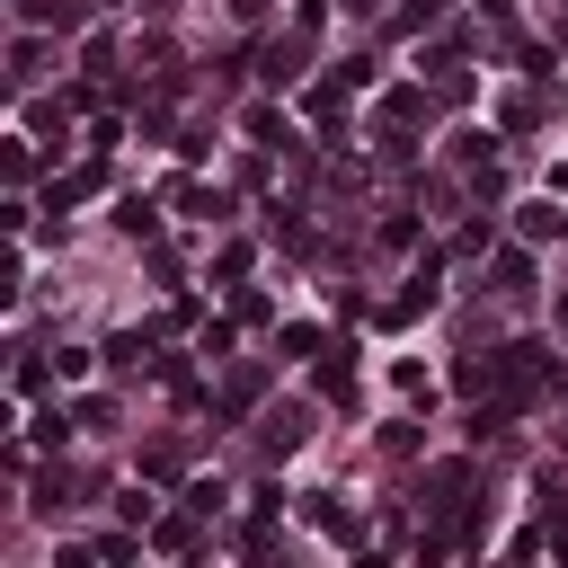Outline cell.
Masks as SVG:
<instances>
[{
	"instance_id": "6da1fadb",
	"label": "cell",
	"mask_w": 568,
	"mask_h": 568,
	"mask_svg": "<svg viewBox=\"0 0 568 568\" xmlns=\"http://www.w3.org/2000/svg\"><path fill=\"white\" fill-rule=\"evenodd\" d=\"M258 81H267V90H294V81H303V27L284 36V45H267V71H258Z\"/></svg>"
},
{
	"instance_id": "7a4b0ae2",
	"label": "cell",
	"mask_w": 568,
	"mask_h": 568,
	"mask_svg": "<svg viewBox=\"0 0 568 568\" xmlns=\"http://www.w3.org/2000/svg\"><path fill=\"white\" fill-rule=\"evenodd\" d=\"M303 436H311V409H303V400H294V409H275V417H267V445H275V453H294Z\"/></svg>"
},
{
	"instance_id": "3957f363",
	"label": "cell",
	"mask_w": 568,
	"mask_h": 568,
	"mask_svg": "<svg viewBox=\"0 0 568 568\" xmlns=\"http://www.w3.org/2000/svg\"><path fill=\"white\" fill-rule=\"evenodd\" d=\"M488 284H497V294H524V284H533V258H524V249H497V258H488Z\"/></svg>"
},
{
	"instance_id": "277c9868",
	"label": "cell",
	"mask_w": 568,
	"mask_h": 568,
	"mask_svg": "<svg viewBox=\"0 0 568 568\" xmlns=\"http://www.w3.org/2000/svg\"><path fill=\"white\" fill-rule=\"evenodd\" d=\"M152 551L187 559V551H196V507H187V516H161V524H152Z\"/></svg>"
},
{
	"instance_id": "5b68a950",
	"label": "cell",
	"mask_w": 568,
	"mask_h": 568,
	"mask_svg": "<svg viewBox=\"0 0 568 568\" xmlns=\"http://www.w3.org/2000/svg\"><path fill=\"white\" fill-rule=\"evenodd\" d=\"M516 232H524V240H559L568 213H559V204H516Z\"/></svg>"
},
{
	"instance_id": "8992f818",
	"label": "cell",
	"mask_w": 568,
	"mask_h": 568,
	"mask_svg": "<svg viewBox=\"0 0 568 568\" xmlns=\"http://www.w3.org/2000/svg\"><path fill=\"white\" fill-rule=\"evenodd\" d=\"M417 116H426V90H391L382 98V133H409Z\"/></svg>"
},
{
	"instance_id": "52a82bcc",
	"label": "cell",
	"mask_w": 568,
	"mask_h": 568,
	"mask_svg": "<svg viewBox=\"0 0 568 568\" xmlns=\"http://www.w3.org/2000/svg\"><path fill=\"white\" fill-rule=\"evenodd\" d=\"M81 0H27V27H81Z\"/></svg>"
},
{
	"instance_id": "ba28073f",
	"label": "cell",
	"mask_w": 568,
	"mask_h": 568,
	"mask_svg": "<svg viewBox=\"0 0 568 568\" xmlns=\"http://www.w3.org/2000/svg\"><path fill=\"white\" fill-rule=\"evenodd\" d=\"M178 204H187V213H204V223H223V213H232V196H223V187H196V178L178 187Z\"/></svg>"
},
{
	"instance_id": "9c48e42d",
	"label": "cell",
	"mask_w": 568,
	"mask_h": 568,
	"mask_svg": "<svg viewBox=\"0 0 568 568\" xmlns=\"http://www.w3.org/2000/svg\"><path fill=\"white\" fill-rule=\"evenodd\" d=\"M320 391L329 400H355V365H346V355H320Z\"/></svg>"
},
{
	"instance_id": "30bf717a",
	"label": "cell",
	"mask_w": 568,
	"mask_h": 568,
	"mask_svg": "<svg viewBox=\"0 0 568 568\" xmlns=\"http://www.w3.org/2000/svg\"><path fill=\"white\" fill-rule=\"evenodd\" d=\"M249 400H258V365H240V374H232V382H223V417H240V409H249Z\"/></svg>"
},
{
	"instance_id": "8fae6325",
	"label": "cell",
	"mask_w": 568,
	"mask_h": 568,
	"mask_svg": "<svg viewBox=\"0 0 568 568\" xmlns=\"http://www.w3.org/2000/svg\"><path fill=\"white\" fill-rule=\"evenodd\" d=\"M36 507H45V516H54V507H71V471H62V462L36 480Z\"/></svg>"
},
{
	"instance_id": "7c38bea8",
	"label": "cell",
	"mask_w": 568,
	"mask_h": 568,
	"mask_svg": "<svg viewBox=\"0 0 568 568\" xmlns=\"http://www.w3.org/2000/svg\"><path fill=\"white\" fill-rule=\"evenodd\" d=\"M142 355H152V338H142V329H125V338H107V365H142Z\"/></svg>"
},
{
	"instance_id": "4fadbf2b",
	"label": "cell",
	"mask_w": 568,
	"mask_h": 568,
	"mask_svg": "<svg viewBox=\"0 0 568 568\" xmlns=\"http://www.w3.org/2000/svg\"><path fill=\"white\" fill-rule=\"evenodd\" d=\"M116 223H125V232L142 240V232H152V223H161V213H152V204H142V196H125V204H116Z\"/></svg>"
},
{
	"instance_id": "5bb4252c",
	"label": "cell",
	"mask_w": 568,
	"mask_h": 568,
	"mask_svg": "<svg viewBox=\"0 0 568 568\" xmlns=\"http://www.w3.org/2000/svg\"><path fill=\"white\" fill-rule=\"evenodd\" d=\"M71 196H98V169H71V178H54V204H71Z\"/></svg>"
},
{
	"instance_id": "9a60e30c",
	"label": "cell",
	"mask_w": 568,
	"mask_h": 568,
	"mask_svg": "<svg viewBox=\"0 0 568 568\" xmlns=\"http://www.w3.org/2000/svg\"><path fill=\"white\" fill-rule=\"evenodd\" d=\"M559 329H568V294H559Z\"/></svg>"
}]
</instances>
